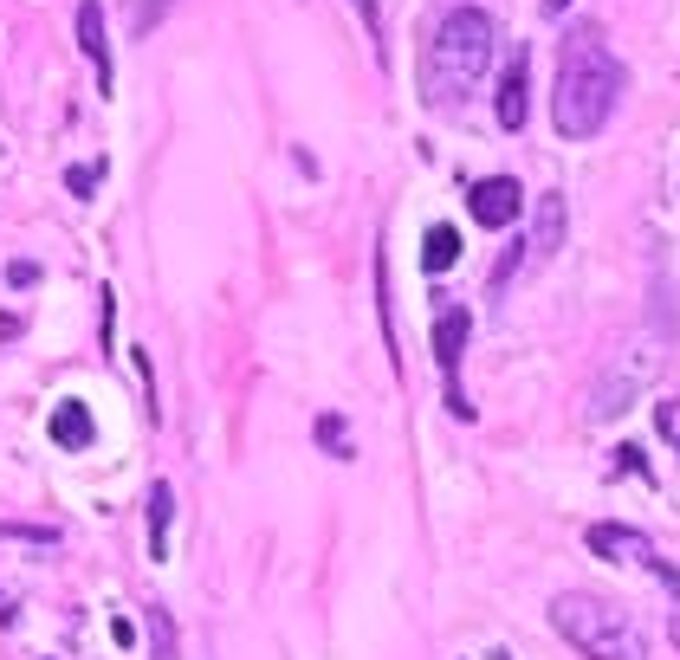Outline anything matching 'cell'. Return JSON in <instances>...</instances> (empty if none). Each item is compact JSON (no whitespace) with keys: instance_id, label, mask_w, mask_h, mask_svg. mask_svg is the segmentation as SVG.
<instances>
[{"instance_id":"obj_1","label":"cell","mask_w":680,"mask_h":660,"mask_svg":"<svg viewBox=\"0 0 680 660\" xmlns=\"http://www.w3.org/2000/svg\"><path fill=\"white\" fill-rule=\"evenodd\" d=\"M622 91H629V72L609 52V39L596 26H577L557 52V91H551V123L564 143H590L603 136V123L616 117Z\"/></svg>"},{"instance_id":"obj_2","label":"cell","mask_w":680,"mask_h":660,"mask_svg":"<svg viewBox=\"0 0 680 660\" xmlns=\"http://www.w3.org/2000/svg\"><path fill=\"white\" fill-rule=\"evenodd\" d=\"M499 52V20L486 7H454L434 26L428 52H421V104L428 110H460L493 72Z\"/></svg>"},{"instance_id":"obj_3","label":"cell","mask_w":680,"mask_h":660,"mask_svg":"<svg viewBox=\"0 0 680 660\" xmlns=\"http://www.w3.org/2000/svg\"><path fill=\"white\" fill-rule=\"evenodd\" d=\"M668 350H674V324H668V305H655V318L635 330V337H622V350L603 363V376H596L590 408H583V415H590L596 428L616 421V415H629V408L642 402V389H655V382H661Z\"/></svg>"},{"instance_id":"obj_4","label":"cell","mask_w":680,"mask_h":660,"mask_svg":"<svg viewBox=\"0 0 680 660\" xmlns=\"http://www.w3.org/2000/svg\"><path fill=\"white\" fill-rule=\"evenodd\" d=\"M551 628L583 660H648L642 622H635L622 602L590 596V589H564V596H551Z\"/></svg>"},{"instance_id":"obj_5","label":"cell","mask_w":680,"mask_h":660,"mask_svg":"<svg viewBox=\"0 0 680 660\" xmlns=\"http://www.w3.org/2000/svg\"><path fill=\"white\" fill-rule=\"evenodd\" d=\"M590 550H596V557H609V563H642V570L674 596V609H680V563L661 557L648 531H635V525H590Z\"/></svg>"},{"instance_id":"obj_6","label":"cell","mask_w":680,"mask_h":660,"mask_svg":"<svg viewBox=\"0 0 680 660\" xmlns=\"http://www.w3.org/2000/svg\"><path fill=\"white\" fill-rule=\"evenodd\" d=\"M467 330H473V318L460 305H447L441 318H434V363H441L447 415H454V421H473V402H467V389H460V350H467Z\"/></svg>"},{"instance_id":"obj_7","label":"cell","mask_w":680,"mask_h":660,"mask_svg":"<svg viewBox=\"0 0 680 660\" xmlns=\"http://www.w3.org/2000/svg\"><path fill=\"white\" fill-rule=\"evenodd\" d=\"M467 214L480 220V227H512V220L525 214V188L512 182V175H486V182H473L467 188Z\"/></svg>"},{"instance_id":"obj_8","label":"cell","mask_w":680,"mask_h":660,"mask_svg":"<svg viewBox=\"0 0 680 660\" xmlns=\"http://www.w3.org/2000/svg\"><path fill=\"white\" fill-rule=\"evenodd\" d=\"M78 46H85L91 72H98V91L111 98L117 72H111V39H104V0H78Z\"/></svg>"},{"instance_id":"obj_9","label":"cell","mask_w":680,"mask_h":660,"mask_svg":"<svg viewBox=\"0 0 680 660\" xmlns=\"http://www.w3.org/2000/svg\"><path fill=\"white\" fill-rule=\"evenodd\" d=\"M525 91H532V65H525V39H519V52L499 72V130H512V136L525 130Z\"/></svg>"},{"instance_id":"obj_10","label":"cell","mask_w":680,"mask_h":660,"mask_svg":"<svg viewBox=\"0 0 680 660\" xmlns=\"http://www.w3.org/2000/svg\"><path fill=\"white\" fill-rule=\"evenodd\" d=\"M46 428H52V447H65V453H85L91 440H98V421H91L85 402H59Z\"/></svg>"},{"instance_id":"obj_11","label":"cell","mask_w":680,"mask_h":660,"mask_svg":"<svg viewBox=\"0 0 680 660\" xmlns=\"http://www.w3.org/2000/svg\"><path fill=\"white\" fill-rule=\"evenodd\" d=\"M525 246H532V266L564 246V195H538V208H532V240H525Z\"/></svg>"},{"instance_id":"obj_12","label":"cell","mask_w":680,"mask_h":660,"mask_svg":"<svg viewBox=\"0 0 680 660\" xmlns=\"http://www.w3.org/2000/svg\"><path fill=\"white\" fill-rule=\"evenodd\" d=\"M149 557H169V525H175V486H169V479H156V486H149Z\"/></svg>"},{"instance_id":"obj_13","label":"cell","mask_w":680,"mask_h":660,"mask_svg":"<svg viewBox=\"0 0 680 660\" xmlns=\"http://www.w3.org/2000/svg\"><path fill=\"white\" fill-rule=\"evenodd\" d=\"M454 259H460V233L447 227V220H441V227H428V233H421V266H428V272H447Z\"/></svg>"},{"instance_id":"obj_14","label":"cell","mask_w":680,"mask_h":660,"mask_svg":"<svg viewBox=\"0 0 680 660\" xmlns=\"http://www.w3.org/2000/svg\"><path fill=\"white\" fill-rule=\"evenodd\" d=\"M318 447L337 453V460H350V428H344V415H318Z\"/></svg>"},{"instance_id":"obj_15","label":"cell","mask_w":680,"mask_h":660,"mask_svg":"<svg viewBox=\"0 0 680 660\" xmlns=\"http://www.w3.org/2000/svg\"><path fill=\"white\" fill-rule=\"evenodd\" d=\"M0 544H39V550H52V544H59V531H52V525H0Z\"/></svg>"},{"instance_id":"obj_16","label":"cell","mask_w":680,"mask_h":660,"mask_svg":"<svg viewBox=\"0 0 680 660\" xmlns=\"http://www.w3.org/2000/svg\"><path fill=\"white\" fill-rule=\"evenodd\" d=\"M169 7H175V0H136V20H130V33H136V39H149L162 20H169Z\"/></svg>"},{"instance_id":"obj_17","label":"cell","mask_w":680,"mask_h":660,"mask_svg":"<svg viewBox=\"0 0 680 660\" xmlns=\"http://www.w3.org/2000/svg\"><path fill=\"white\" fill-rule=\"evenodd\" d=\"M149 628H156V660H175V622H169V609H149Z\"/></svg>"},{"instance_id":"obj_18","label":"cell","mask_w":680,"mask_h":660,"mask_svg":"<svg viewBox=\"0 0 680 660\" xmlns=\"http://www.w3.org/2000/svg\"><path fill=\"white\" fill-rule=\"evenodd\" d=\"M98 182H104V169H98V162H91V169H72V175H65V188H72V195H91Z\"/></svg>"},{"instance_id":"obj_19","label":"cell","mask_w":680,"mask_h":660,"mask_svg":"<svg viewBox=\"0 0 680 660\" xmlns=\"http://www.w3.org/2000/svg\"><path fill=\"white\" fill-rule=\"evenodd\" d=\"M7 285H20V292H26V285H39V266H33V259H13V266H7Z\"/></svg>"},{"instance_id":"obj_20","label":"cell","mask_w":680,"mask_h":660,"mask_svg":"<svg viewBox=\"0 0 680 660\" xmlns=\"http://www.w3.org/2000/svg\"><path fill=\"white\" fill-rule=\"evenodd\" d=\"M616 466H629V473H648V460H642V447H616Z\"/></svg>"},{"instance_id":"obj_21","label":"cell","mask_w":680,"mask_h":660,"mask_svg":"<svg viewBox=\"0 0 680 660\" xmlns=\"http://www.w3.org/2000/svg\"><path fill=\"white\" fill-rule=\"evenodd\" d=\"M111 641H117V648H136V628H130V615H117V622H111Z\"/></svg>"},{"instance_id":"obj_22","label":"cell","mask_w":680,"mask_h":660,"mask_svg":"<svg viewBox=\"0 0 680 660\" xmlns=\"http://www.w3.org/2000/svg\"><path fill=\"white\" fill-rule=\"evenodd\" d=\"M350 7H357L363 20H370V33H383V13H376V0H350Z\"/></svg>"},{"instance_id":"obj_23","label":"cell","mask_w":680,"mask_h":660,"mask_svg":"<svg viewBox=\"0 0 680 660\" xmlns=\"http://www.w3.org/2000/svg\"><path fill=\"white\" fill-rule=\"evenodd\" d=\"M20 337V318H13V311H0V343H13Z\"/></svg>"},{"instance_id":"obj_24","label":"cell","mask_w":680,"mask_h":660,"mask_svg":"<svg viewBox=\"0 0 680 660\" xmlns=\"http://www.w3.org/2000/svg\"><path fill=\"white\" fill-rule=\"evenodd\" d=\"M668 635H674V648H680V609L668 615Z\"/></svg>"},{"instance_id":"obj_25","label":"cell","mask_w":680,"mask_h":660,"mask_svg":"<svg viewBox=\"0 0 680 660\" xmlns=\"http://www.w3.org/2000/svg\"><path fill=\"white\" fill-rule=\"evenodd\" d=\"M570 7V0H544V13H551V20H557V13H564Z\"/></svg>"},{"instance_id":"obj_26","label":"cell","mask_w":680,"mask_h":660,"mask_svg":"<svg viewBox=\"0 0 680 660\" xmlns=\"http://www.w3.org/2000/svg\"><path fill=\"white\" fill-rule=\"evenodd\" d=\"M486 660H512V654H506V648H493V654H486Z\"/></svg>"}]
</instances>
